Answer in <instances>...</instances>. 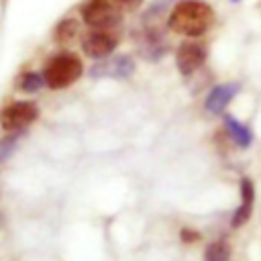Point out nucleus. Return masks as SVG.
<instances>
[{"label": "nucleus", "mask_w": 261, "mask_h": 261, "mask_svg": "<svg viewBox=\"0 0 261 261\" xmlns=\"http://www.w3.org/2000/svg\"><path fill=\"white\" fill-rule=\"evenodd\" d=\"M214 22V10L204 0H177L167 16V29L181 37H202Z\"/></svg>", "instance_id": "obj_1"}, {"label": "nucleus", "mask_w": 261, "mask_h": 261, "mask_svg": "<svg viewBox=\"0 0 261 261\" xmlns=\"http://www.w3.org/2000/svg\"><path fill=\"white\" fill-rule=\"evenodd\" d=\"M43 80L49 90H63L73 86L82 73H84V63L82 57L71 53V51H59L51 55L45 65H43Z\"/></svg>", "instance_id": "obj_2"}, {"label": "nucleus", "mask_w": 261, "mask_h": 261, "mask_svg": "<svg viewBox=\"0 0 261 261\" xmlns=\"http://www.w3.org/2000/svg\"><path fill=\"white\" fill-rule=\"evenodd\" d=\"M80 12L84 24L90 29L114 31L122 24V8L112 0H86Z\"/></svg>", "instance_id": "obj_3"}, {"label": "nucleus", "mask_w": 261, "mask_h": 261, "mask_svg": "<svg viewBox=\"0 0 261 261\" xmlns=\"http://www.w3.org/2000/svg\"><path fill=\"white\" fill-rule=\"evenodd\" d=\"M41 110L31 100H16L0 110V128L6 133H20L39 118Z\"/></svg>", "instance_id": "obj_4"}, {"label": "nucleus", "mask_w": 261, "mask_h": 261, "mask_svg": "<svg viewBox=\"0 0 261 261\" xmlns=\"http://www.w3.org/2000/svg\"><path fill=\"white\" fill-rule=\"evenodd\" d=\"M80 45H82L84 55L92 59H104L118 49L120 35L114 31H104V29H90L88 33L82 35Z\"/></svg>", "instance_id": "obj_5"}, {"label": "nucleus", "mask_w": 261, "mask_h": 261, "mask_svg": "<svg viewBox=\"0 0 261 261\" xmlns=\"http://www.w3.org/2000/svg\"><path fill=\"white\" fill-rule=\"evenodd\" d=\"M135 59L126 53L120 55H108L104 59H98V63L90 69L92 77H110V80H126L135 73Z\"/></svg>", "instance_id": "obj_6"}, {"label": "nucleus", "mask_w": 261, "mask_h": 261, "mask_svg": "<svg viewBox=\"0 0 261 261\" xmlns=\"http://www.w3.org/2000/svg\"><path fill=\"white\" fill-rule=\"evenodd\" d=\"M135 41L141 57L147 61H159L167 53V39L159 27H145Z\"/></svg>", "instance_id": "obj_7"}, {"label": "nucleus", "mask_w": 261, "mask_h": 261, "mask_svg": "<svg viewBox=\"0 0 261 261\" xmlns=\"http://www.w3.org/2000/svg\"><path fill=\"white\" fill-rule=\"evenodd\" d=\"M206 47L198 41H184L175 51V65L181 75H192L206 63Z\"/></svg>", "instance_id": "obj_8"}, {"label": "nucleus", "mask_w": 261, "mask_h": 261, "mask_svg": "<svg viewBox=\"0 0 261 261\" xmlns=\"http://www.w3.org/2000/svg\"><path fill=\"white\" fill-rule=\"evenodd\" d=\"M239 90H241V86H239L237 82H228V84H218V86H214V88L208 92L206 100H204L206 112H208V114H222L224 108L230 104V100L239 94Z\"/></svg>", "instance_id": "obj_9"}, {"label": "nucleus", "mask_w": 261, "mask_h": 261, "mask_svg": "<svg viewBox=\"0 0 261 261\" xmlns=\"http://www.w3.org/2000/svg\"><path fill=\"white\" fill-rule=\"evenodd\" d=\"M253 198H255L253 181L249 177H243L241 179V206L234 210V214L230 218L232 228H239V226H243L249 220V216L253 212Z\"/></svg>", "instance_id": "obj_10"}, {"label": "nucleus", "mask_w": 261, "mask_h": 261, "mask_svg": "<svg viewBox=\"0 0 261 261\" xmlns=\"http://www.w3.org/2000/svg\"><path fill=\"white\" fill-rule=\"evenodd\" d=\"M80 33H82V22L77 18H73V16H65L55 24L53 41L57 45H69L71 41H75L80 37Z\"/></svg>", "instance_id": "obj_11"}, {"label": "nucleus", "mask_w": 261, "mask_h": 261, "mask_svg": "<svg viewBox=\"0 0 261 261\" xmlns=\"http://www.w3.org/2000/svg\"><path fill=\"white\" fill-rule=\"evenodd\" d=\"M224 128H226V135L230 137V141H232L234 145H239L241 149H247V147L251 145L253 133H251L243 122H239L237 118L224 116Z\"/></svg>", "instance_id": "obj_12"}, {"label": "nucleus", "mask_w": 261, "mask_h": 261, "mask_svg": "<svg viewBox=\"0 0 261 261\" xmlns=\"http://www.w3.org/2000/svg\"><path fill=\"white\" fill-rule=\"evenodd\" d=\"M16 86L24 94H35L45 86V80H43V73H39V71H24V73H20Z\"/></svg>", "instance_id": "obj_13"}, {"label": "nucleus", "mask_w": 261, "mask_h": 261, "mask_svg": "<svg viewBox=\"0 0 261 261\" xmlns=\"http://www.w3.org/2000/svg\"><path fill=\"white\" fill-rule=\"evenodd\" d=\"M206 261H230V245L226 241H214L206 247Z\"/></svg>", "instance_id": "obj_14"}, {"label": "nucleus", "mask_w": 261, "mask_h": 261, "mask_svg": "<svg viewBox=\"0 0 261 261\" xmlns=\"http://www.w3.org/2000/svg\"><path fill=\"white\" fill-rule=\"evenodd\" d=\"M16 139H18L16 133H10L8 137L0 139V163L6 161V159L14 153V149H16Z\"/></svg>", "instance_id": "obj_15"}, {"label": "nucleus", "mask_w": 261, "mask_h": 261, "mask_svg": "<svg viewBox=\"0 0 261 261\" xmlns=\"http://www.w3.org/2000/svg\"><path fill=\"white\" fill-rule=\"evenodd\" d=\"M181 241L184 243H194V241H198L200 239V234L196 232V230H192V228H181Z\"/></svg>", "instance_id": "obj_16"}, {"label": "nucleus", "mask_w": 261, "mask_h": 261, "mask_svg": "<svg viewBox=\"0 0 261 261\" xmlns=\"http://www.w3.org/2000/svg\"><path fill=\"white\" fill-rule=\"evenodd\" d=\"M112 2H114V4H118L120 8L124 6V8H133V10H135V8H139V6L143 4V0H112Z\"/></svg>", "instance_id": "obj_17"}, {"label": "nucleus", "mask_w": 261, "mask_h": 261, "mask_svg": "<svg viewBox=\"0 0 261 261\" xmlns=\"http://www.w3.org/2000/svg\"><path fill=\"white\" fill-rule=\"evenodd\" d=\"M232 2H239V0H232Z\"/></svg>", "instance_id": "obj_18"}]
</instances>
